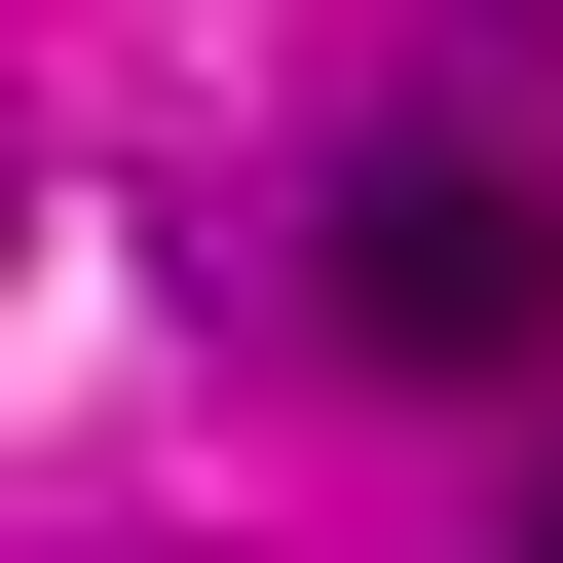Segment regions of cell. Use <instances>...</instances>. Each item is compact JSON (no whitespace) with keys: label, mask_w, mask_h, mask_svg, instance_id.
I'll return each instance as SVG.
<instances>
[{"label":"cell","mask_w":563,"mask_h":563,"mask_svg":"<svg viewBox=\"0 0 563 563\" xmlns=\"http://www.w3.org/2000/svg\"><path fill=\"white\" fill-rule=\"evenodd\" d=\"M526 563H563V488H526Z\"/></svg>","instance_id":"cell-2"},{"label":"cell","mask_w":563,"mask_h":563,"mask_svg":"<svg viewBox=\"0 0 563 563\" xmlns=\"http://www.w3.org/2000/svg\"><path fill=\"white\" fill-rule=\"evenodd\" d=\"M301 301H339V376H526V339H563V188H526V151H339Z\"/></svg>","instance_id":"cell-1"}]
</instances>
